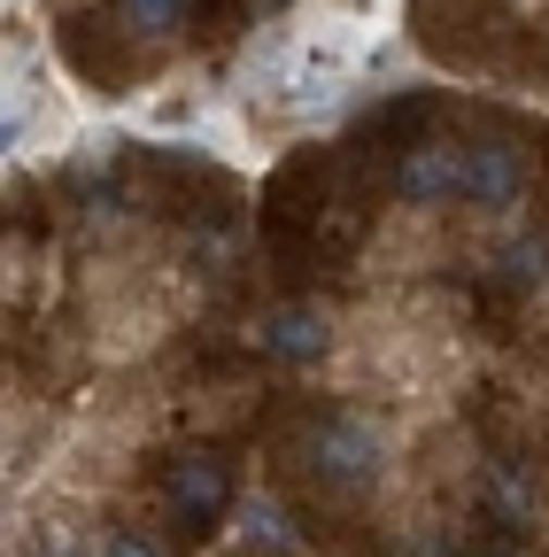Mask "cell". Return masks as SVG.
<instances>
[{"mask_svg": "<svg viewBox=\"0 0 549 557\" xmlns=\"http://www.w3.org/2000/svg\"><path fill=\"white\" fill-rule=\"evenodd\" d=\"M395 449H387V426L372 410H333L317 418V434H310V472L317 487H333V496H372V487L387 480Z\"/></svg>", "mask_w": 549, "mask_h": 557, "instance_id": "cell-1", "label": "cell"}, {"mask_svg": "<svg viewBox=\"0 0 549 557\" xmlns=\"http://www.w3.org/2000/svg\"><path fill=\"white\" fill-rule=\"evenodd\" d=\"M395 194L402 209H449L472 194V148L464 139H419L402 163H395Z\"/></svg>", "mask_w": 549, "mask_h": 557, "instance_id": "cell-2", "label": "cell"}, {"mask_svg": "<svg viewBox=\"0 0 549 557\" xmlns=\"http://www.w3.org/2000/svg\"><path fill=\"white\" fill-rule=\"evenodd\" d=\"M441 263V209H387V225L364 248L372 278H410V271H434Z\"/></svg>", "mask_w": 549, "mask_h": 557, "instance_id": "cell-3", "label": "cell"}, {"mask_svg": "<svg viewBox=\"0 0 549 557\" xmlns=\"http://www.w3.org/2000/svg\"><path fill=\"white\" fill-rule=\"evenodd\" d=\"M333 341H340V333H333V310H325V302H279V310L255 318V348H263L271 364H295V372H302V364H325Z\"/></svg>", "mask_w": 549, "mask_h": 557, "instance_id": "cell-4", "label": "cell"}, {"mask_svg": "<svg viewBox=\"0 0 549 557\" xmlns=\"http://www.w3.org/2000/svg\"><path fill=\"white\" fill-rule=\"evenodd\" d=\"M488 225H519V201H526V148L511 132L479 139L472 148V194H464Z\"/></svg>", "mask_w": 549, "mask_h": 557, "instance_id": "cell-5", "label": "cell"}, {"mask_svg": "<svg viewBox=\"0 0 549 557\" xmlns=\"http://www.w3.org/2000/svg\"><path fill=\"white\" fill-rule=\"evenodd\" d=\"M163 496H171L178 519H217V511H225V465L201 457V449H194V457H171Z\"/></svg>", "mask_w": 549, "mask_h": 557, "instance_id": "cell-6", "label": "cell"}, {"mask_svg": "<svg viewBox=\"0 0 549 557\" xmlns=\"http://www.w3.org/2000/svg\"><path fill=\"white\" fill-rule=\"evenodd\" d=\"M488 504H496L511 527H534V519H541V487H534V472H526L519 457H496V465H488Z\"/></svg>", "mask_w": 549, "mask_h": 557, "instance_id": "cell-7", "label": "cell"}, {"mask_svg": "<svg viewBox=\"0 0 549 557\" xmlns=\"http://www.w3.org/2000/svg\"><path fill=\"white\" fill-rule=\"evenodd\" d=\"M496 278L503 287H541L549 278V240L541 233H511V248H496Z\"/></svg>", "mask_w": 549, "mask_h": 557, "instance_id": "cell-8", "label": "cell"}, {"mask_svg": "<svg viewBox=\"0 0 549 557\" xmlns=\"http://www.w3.org/2000/svg\"><path fill=\"white\" fill-rule=\"evenodd\" d=\"M124 32L132 39H178V24H186V0H124Z\"/></svg>", "mask_w": 549, "mask_h": 557, "instance_id": "cell-9", "label": "cell"}, {"mask_svg": "<svg viewBox=\"0 0 549 557\" xmlns=\"http://www.w3.org/2000/svg\"><path fill=\"white\" fill-rule=\"evenodd\" d=\"M240 534H248V542H263V549H295V542H302V534L287 527V511L271 504V496H248V504H240Z\"/></svg>", "mask_w": 549, "mask_h": 557, "instance_id": "cell-10", "label": "cell"}, {"mask_svg": "<svg viewBox=\"0 0 549 557\" xmlns=\"http://www.w3.org/2000/svg\"><path fill=\"white\" fill-rule=\"evenodd\" d=\"M101 557H163V542L140 534V527H109V534H101Z\"/></svg>", "mask_w": 549, "mask_h": 557, "instance_id": "cell-11", "label": "cell"}]
</instances>
